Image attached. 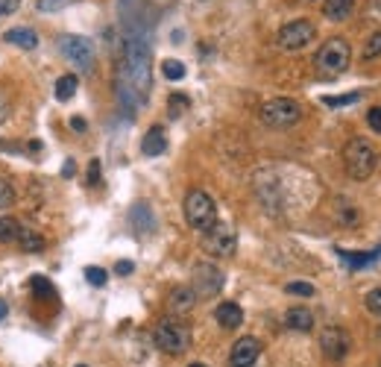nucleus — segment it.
Masks as SVG:
<instances>
[{"mask_svg": "<svg viewBox=\"0 0 381 367\" xmlns=\"http://www.w3.org/2000/svg\"><path fill=\"white\" fill-rule=\"evenodd\" d=\"M185 221L191 229H197V233H206V229H211L217 223V206L211 200L209 191L203 188H191L188 194H185Z\"/></svg>", "mask_w": 381, "mask_h": 367, "instance_id": "nucleus-4", "label": "nucleus"}, {"mask_svg": "<svg viewBox=\"0 0 381 367\" xmlns=\"http://www.w3.org/2000/svg\"><path fill=\"white\" fill-rule=\"evenodd\" d=\"M285 326L293 332H311L314 330V312L305 305H293L285 312Z\"/></svg>", "mask_w": 381, "mask_h": 367, "instance_id": "nucleus-14", "label": "nucleus"}, {"mask_svg": "<svg viewBox=\"0 0 381 367\" xmlns=\"http://www.w3.org/2000/svg\"><path fill=\"white\" fill-rule=\"evenodd\" d=\"M285 291H288V294H296V297H314L317 288H314L311 282H288Z\"/></svg>", "mask_w": 381, "mask_h": 367, "instance_id": "nucleus-25", "label": "nucleus"}, {"mask_svg": "<svg viewBox=\"0 0 381 367\" xmlns=\"http://www.w3.org/2000/svg\"><path fill=\"white\" fill-rule=\"evenodd\" d=\"M21 229H24L21 221L12 218V215H4V218H0V244H18Z\"/></svg>", "mask_w": 381, "mask_h": 367, "instance_id": "nucleus-20", "label": "nucleus"}, {"mask_svg": "<svg viewBox=\"0 0 381 367\" xmlns=\"http://www.w3.org/2000/svg\"><path fill=\"white\" fill-rule=\"evenodd\" d=\"M9 112H12V100H9V94L0 88V124H4L9 118Z\"/></svg>", "mask_w": 381, "mask_h": 367, "instance_id": "nucleus-35", "label": "nucleus"}, {"mask_svg": "<svg viewBox=\"0 0 381 367\" xmlns=\"http://www.w3.org/2000/svg\"><path fill=\"white\" fill-rule=\"evenodd\" d=\"M355 12V0H326L323 4V15L329 21H346Z\"/></svg>", "mask_w": 381, "mask_h": 367, "instance_id": "nucleus-19", "label": "nucleus"}, {"mask_svg": "<svg viewBox=\"0 0 381 367\" xmlns=\"http://www.w3.org/2000/svg\"><path fill=\"white\" fill-rule=\"evenodd\" d=\"M188 98L185 94H170V100H168V109H170V118H179V115H182L185 109H188Z\"/></svg>", "mask_w": 381, "mask_h": 367, "instance_id": "nucleus-26", "label": "nucleus"}, {"mask_svg": "<svg viewBox=\"0 0 381 367\" xmlns=\"http://www.w3.org/2000/svg\"><path fill=\"white\" fill-rule=\"evenodd\" d=\"M18 244H21L24 253H42V250L47 247L45 235H38L35 229H30V226H24V229H21V238H18Z\"/></svg>", "mask_w": 381, "mask_h": 367, "instance_id": "nucleus-21", "label": "nucleus"}, {"mask_svg": "<svg viewBox=\"0 0 381 367\" xmlns=\"http://www.w3.org/2000/svg\"><path fill=\"white\" fill-rule=\"evenodd\" d=\"M76 367H86V364H76Z\"/></svg>", "mask_w": 381, "mask_h": 367, "instance_id": "nucleus-44", "label": "nucleus"}, {"mask_svg": "<svg viewBox=\"0 0 381 367\" xmlns=\"http://www.w3.org/2000/svg\"><path fill=\"white\" fill-rule=\"evenodd\" d=\"M129 223L135 226V233L138 235H150L153 229H156V215H153V209L147 203H135L129 209Z\"/></svg>", "mask_w": 381, "mask_h": 367, "instance_id": "nucleus-13", "label": "nucleus"}, {"mask_svg": "<svg viewBox=\"0 0 381 367\" xmlns=\"http://www.w3.org/2000/svg\"><path fill=\"white\" fill-rule=\"evenodd\" d=\"M15 6H18V0H0V18H4V15H9Z\"/></svg>", "mask_w": 381, "mask_h": 367, "instance_id": "nucleus-39", "label": "nucleus"}, {"mask_svg": "<svg viewBox=\"0 0 381 367\" xmlns=\"http://www.w3.org/2000/svg\"><path fill=\"white\" fill-rule=\"evenodd\" d=\"M375 56H381V30L373 33L364 45V59H375Z\"/></svg>", "mask_w": 381, "mask_h": 367, "instance_id": "nucleus-28", "label": "nucleus"}, {"mask_svg": "<svg viewBox=\"0 0 381 367\" xmlns=\"http://www.w3.org/2000/svg\"><path fill=\"white\" fill-rule=\"evenodd\" d=\"M314 38H317V27L311 21H305V18H299V21H291V24H285L282 30H279L276 45L282 50H288V53H296V50L308 47Z\"/></svg>", "mask_w": 381, "mask_h": 367, "instance_id": "nucleus-10", "label": "nucleus"}, {"mask_svg": "<svg viewBox=\"0 0 381 367\" xmlns=\"http://www.w3.org/2000/svg\"><path fill=\"white\" fill-rule=\"evenodd\" d=\"M364 303H367V308H370L373 315L381 318V288H373V291L364 297Z\"/></svg>", "mask_w": 381, "mask_h": 367, "instance_id": "nucleus-32", "label": "nucleus"}, {"mask_svg": "<svg viewBox=\"0 0 381 367\" xmlns=\"http://www.w3.org/2000/svg\"><path fill=\"white\" fill-rule=\"evenodd\" d=\"M194 305H197V294L191 291V285H179V288H173L170 297H168V308H170L173 315H185V312H191Z\"/></svg>", "mask_w": 381, "mask_h": 367, "instance_id": "nucleus-15", "label": "nucleus"}, {"mask_svg": "<svg viewBox=\"0 0 381 367\" xmlns=\"http://www.w3.org/2000/svg\"><path fill=\"white\" fill-rule=\"evenodd\" d=\"M6 315H9V305H6V303H4V300H0V320H4V318H6Z\"/></svg>", "mask_w": 381, "mask_h": 367, "instance_id": "nucleus-41", "label": "nucleus"}, {"mask_svg": "<svg viewBox=\"0 0 381 367\" xmlns=\"http://www.w3.org/2000/svg\"><path fill=\"white\" fill-rule=\"evenodd\" d=\"M165 150H168V135H165V129H162V127H150L147 135L141 139V153L153 159V156H162Z\"/></svg>", "mask_w": 381, "mask_h": 367, "instance_id": "nucleus-17", "label": "nucleus"}, {"mask_svg": "<svg viewBox=\"0 0 381 367\" xmlns=\"http://www.w3.org/2000/svg\"><path fill=\"white\" fill-rule=\"evenodd\" d=\"M76 86H79V80H76L74 74L59 76V80H56V100H59V103H68L74 94H76Z\"/></svg>", "mask_w": 381, "mask_h": 367, "instance_id": "nucleus-22", "label": "nucleus"}, {"mask_svg": "<svg viewBox=\"0 0 381 367\" xmlns=\"http://www.w3.org/2000/svg\"><path fill=\"white\" fill-rule=\"evenodd\" d=\"M203 250L214 259H232L238 250V233L226 221H217L211 229L203 233Z\"/></svg>", "mask_w": 381, "mask_h": 367, "instance_id": "nucleus-8", "label": "nucleus"}, {"mask_svg": "<svg viewBox=\"0 0 381 367\" xmlns=\"http://www.w3.org/2000/svg\"><path fill=\"white\" fill-rule=\"evenodd\" d=\"M59 53H62L76 71H83V74H91V71H94L97 56H94L91 38H86V35H71V33L59 35Z\"/></svg>", "mask_w": 381, "mask_h": 367, "instance_id": "nucleus-6", "label": "nucleus"}, {"mask_svg": "<svg viewBox=\"0 0 381 367\" xmlns=\"http://www.w3.org/2000/svg\"><path fill=\"white\" fill-rule=\"evenodd\" d=\"M153 341H156V346H158L162 353H168V356H182L188 346H191V330H188V323H182V320L165 318V320L156 323Z\"/></svg>", "mask_w": 381, "mask_h": 367, "instance_id": "nucleus-5", "label": "nucleus"}, {"mask_svg": "<svg viewBox=\"0 0 381 367\" xmlns=\"http://www.w3.org/2000/svg\"><path fill=\"white\" fill-rule=\"evenodd\" d=\"M361 100V94H340V98H323L326 106H346V103H355Z\"/></svg>", "mask_w": 381, "mask_h": 367, "instance_id": "nucleus-34", "label": "nucleus"}, {"mask_svg": "<svg viewBox=\"0 0 381 367\" xmlns=\"http://www.w3.org/2000/svg\"><path fill=\"white\" fill-rule=\"evenodd\" d=\"M132 270H135V264H132V262H127V259L115 264V274H120V276H129Z\"/></svg>", "mask_w": 381, "mask_h": 367, "instance_id": "nucleus-38", "label": "nucleus"}, {"mask_svg": "<svg viewBox=\"0 0 381 367\" xmlns=\"http://www.w3.org/2000/svg\"><path fill=\"white\" fill-rule=\"evenodd\" d=\"M71 127H74L76 132H86V129H88V124H86V118H79V115H76V118H71Z\"/></svg>", "mask_w": 381, "mask_h": 367, "instance_id": "nucleus-40", "label": "nucleus"}, {"mask_svg": "<svg viewBox=\"0 0 381 367\" xmlns=\"http://www.w3.org/2000/svg\"><path fill=\"white\" fill-rule=\"evenodd\" d=\"M74 0H35V9L38 12H59V9H65L71 6Z\"/></svg>", "mask_w": 381, "mask_h": 367, "instance_id": "nucleus-31", "label": "nucleus"}, {"mask_svg": "<svg viewBox=\"0 0 381 367\" xmlns=\"http://www.w3.org/2000/svg\"><path fill=\"white\" fill-rule=\"evenodd\" d=\"M33 291H35V297H42V300H50V297H56V291H53V285L45 279V276H33Z\"/></svg>", "mask_w": 381, "mask_h": 367, "instance_id": "nucleus-24", "label": "nucleus"}, {"mask_svg": "<svg viewBox=\"0 0 381 367\" xmlns=\"http://www.w3.org/2000/svg\"><path fill=\"white\" fill-rule=\"evenodd\" d=\"M262 121L270 127V129H288L293 124H299V118H303V106H299L296 100L291 98H273L262 106Z\"/></svg>", "mask_w": 381, "mask_h": 367, "instance_id": "nucleus-7", "label": "nucleus"}, {"mask_svg": "<svg viewBox=\"0 0 381 367\" xmlns=\"http://www.w3.org/2000/svg\"><path fill=\"white\" fill-rule=\"evenodd\" d=\"M223 270L211 262H197L194 264V274H191V291L197 294V300H211L223 291Z\"/></svg>", "mask_w": 381, "mask_h": 367, "instance_id": "nucleus-9", "label": "nucleus"}, {"mask_svg": "<svg viewBox=\"0 0 381 367\" xmlns=\"http://www.w3.org/2000/svg\"><path fill=\"white\" fill-rule=\"evenodd\" d=\"M162 74L168 76L170 83L182 80V76H185V62H179V59H165V62H162Z\"/></svg>", "mask_w": 381, "mask_h": 367, "instance_id": "nucleus-23", "label": "nucleus"}, {"mask_svg": "<svg viewBox=\"0 0 381 367\" xmlns=\"http://www.w3.org/2000/svg\"><path fill=\"white\" fill-rule=\"evenodd\" d=\"M6 42L15 45V47H21V50H35L38 47V35L30 27H12L6 33Z\"/></svg>", "mask_w": 381, "mask_h": 367, "instance_id": "nucleus-18", "label": "nucleus"}, {"mask_svg": "<svg viewBox=\"0 0 381 367\" xmlns=\"http://www.w3.org/2000/svg\"><path fill=\"white\" fill-rule=\"evenodd\" d=\"M188 367H206V364H203V361H194V364H188Z\"/></svg>", "mask_w": 381, "mask_h": 367, "instance_id": "nucleus-42", "label": "nucleus"}, {"mask_svg": "<svg viewBox=\"0 0 381 367\" xmlns=\"http://www.w3.org/2000/svg\"><path fill=\"white\" fill-rule=\"evenodd\" d=\"M344 162H346L349 177L358 180V182H364L378 170V150L367 139H352L344 147Z\"/></svg>", "mask_w": 381, "mask_h": 367, "instance_id": "nucleus-3", "label": "nucleus"}, {"mask_svg": "<svg viewBox=\"0 0 381 367\" xmlns=\"http://www.w3.org/2000/svg\"><path fill=\"white\" fill-rule=\"evenodd\" d=\"M337 256L344 259L349 267H361V264H370V262H373L378 253H367V256H352V253H346V250H337Z\"/></svg>", "mask_w": 381, "mask_h": 367, "instance_id": "nucleus-27", "label": "nucleus"}, {"mask_svg": "<svg viewBox=\"0 0 381 367\" xmlns=\"http://www.w3.org/2000/svg\"><path fill=\"white\" fill-rule=\"evenodd\" d=\"M320 350L329 361H344L352 350V338L344 326H326L323 332H320Z\"/></svg>", "mask_w": 381, "mask_h": 367, "instance_id": "nucleus-11", "label": "nucleus"}, {"mask_svg": "<svg viewBox=\"0 0 381 367\" xmlns=\"http://www.w3.org/2000/svg\"><path fill=\"white\" fill-rule=\"evenodd\" d=\"M214 320L223 326V330H238V326L244 323V308L238 303H220L214 308Z\"/></svg>", "mask_w": 381, "mask_h": 367, "instance_id": "nucleus-16", "label": "nucleus"}, {"mask_svg": "<svg viewBox=\"0 0 381 367\" xmlns=\"http://www.w3.org/2000/svg\"><path fill=\"white\" fill-rule=\"evenodd\" d=\"M150 86H153L150 38L144 30H132L124 42V59L117 65V100L127 109L129 118L147 103Z\"/></svg>", "mask_w": 381, "mask_h": 367, "instance_id": "nucleus-1", "label": "nucleus"}, {"mask_svg": "<svg viewBox=\"0 0 381 367\" xmlns=\"http://www.w3.org/2000/svg\"><path fill=\"white\" fill-rule=\"evenodd\" d=\"M367 121H370V127H373L375 132H381V106L370 109V115H367Z\"/></svg>", "mask_w": 381, "mask_h": 367, "instance_id": "nucleus-36", "label": "nucleus"}, {"mask_svg": "<svg viewBox=\"0 0 381 367\" xmlns=\"http://www.w3.org/2000/svg\"><path fill=\"white\" fill-rule=\"evenodd\" d=\"M15 206V188L0 177V209H12Z\"/></svg>", "mask_w": 381, "mask_h": 367, "instance_id": "nucleus-29", "label": "nucleus"}, {"mask_svg": "<svg viewBox=\"0 0 381 367\" xmlns=\"http://www.w3.org/2000/svg\"><path fill=\"white\" fill-rule=\"evenodd\" d=\"M352 62V47L344 35H334V38H326L320 50L314 53V71L320 76H326V80H334L340 76Z\"/></svg>", "mask_w": 381, "mask_h": 367, "instance_id": "nucleus-2", "label": "nucleus"}, {"mask_svg": "<svg viewBox=\"0 0 381 367\" xmlns=\"http://www.w3.org/2000/svg\"><path fill=\"white\" fill-rule=\"evenodd\" d=\"M375 338H378V341H381V326H378V330H375Z\"/></svg>", "mask_w": 381, "mask_h": 367, "instance_id": "nucleus-43", "label": "nucleus"}, {"mask_svg": "<svg viewBox=\"0 0 381 367\" xmlns=\"http://www.w3.org/2000/svg\"><path fill=\"white\" fill-rule=\"evenodd\" d=\"M258 356H262V341L247 335V338H240L235 341L232 346V356H229V364L232 367H252L258 361Z\"/></svg>", "mask_w": 381, "mask_h": 367, "instance_id": "nucleus-12", "label": "nucleus"}, {"mask_svg": "<svg viewBox=\"0 0 381 367\" xmlns=\"http://www.w3.org/2000/svg\"><path fill=\"white\" fill-rule=\"evenodd\" d=\"M100 182V162L94 159L91 165H88V185H97Z\"/></svg>", "mask_w": 381, "mask_h": 367, "instance_id": "nucleus-37", "label": "nucleus"}, {"mask_svg": "<svg viewBox=\"0 0 381 367\" xmlns=\"http://www.w3.org/2000/svg\"><path fill=\"white\" fill-rule=\"evenodd\" d=\"M86 279H88L94 288H103L106 279H109V274H106L103 267H94V264H91V267H86Z\"/></svg>", "mask_w": 381, "mask_h": 367, "instance_id": "nucleus-30", "label": "nucleus"}, {"mask_svg": "<svg viewBox=\"0 0 381 367\" xmlns=\"http://www.w3.org/2000/svg\"><path fill=\"white\" fill-rule=\"evenodd\" d=\"M364 18H367V21H378L381 24V0H367V4H364Z\"/></svg>", "mask_w": 381, "mask_h": 367, "instance_id": "nucleus-33", "label": "nucleus"}]
</instances>
